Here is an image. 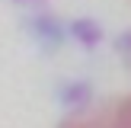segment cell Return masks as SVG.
<instances>
[{
    "mask_svg": "<svg viewBox=\"0 0 131 128\" xmlns=\"http://www.w3.org/2000/svg\"><path fill=\"white\" fill-rule=\"evenodd\" d=\"M67 32L70 38H74L77 45H83V48H96V45L102 42V26L96 23L93 16H77L67 23Z\"/></svg>",
    "mask_w": 131,
    "mask_h": 128,
    "instance_id": "4",
    "label": "cell"
},
{
    "mask_svg": "<svg viewBox=\"0 0 131 128\" xmlns=\"http://www.w3.org/2000/svg\"><path fill=\"white\" fill-rule=\"evenodd\" d=\"M29 32L38 38V42L51 45V48H54V45H61L64 35H70L67 26H64L58 16H51V13H38V16H32V19H29Z\"/></svg>",
    "mask_w": 131,
    "mask_h": 128,
    "instance_id": "3",
    "label": "cell"
},
{
    "mask_svg": "<svg viewBox=\"0 0 131 128\" xmlns=\"http://www.w3.org/2000/svg\"><path fill=\"white\" fill-rule=\"evenodd\" d=\"M115 48H118L122 55H128V58H131V32H122V35L115 38Z\"/></svg>",
    "mask_w": 131,
    "mask_h": 128,
    "instance_id": "5",
    "label": "cell"
},
{
    "mask_svg": "<svg viewBox=\"0 0 131 128\" xmlns=\"http://www.w3.org/2000/svg\"><path fill=\"white\" fill-rule=\"evenodd\" d=\"M58 128H131V96L109 99L80 115H64L58 122Z\"/></svg>",
    "mask_w": 131,
    "mask_h": 128,
    "instance_id": "1",
    "label": "cell"
},
{
    "mask_svg": "<svg viewBox=\"0 0 131 128\" xmlns=\"http://www.w3.org/2000/svg\"><path fill=\"white\" fill-rule=\"evenodd\" d=\"M93 83L90 80H67L61 87V106L70 109V115H80V112H90L93 109Z\"/></svg>",
    "mask_w": 131,
    "mask_h": 128,
    "instance_id": "2",
    "label": "cell"
},
{
    "mask_svg": "<svg viewBox=\"0 0 131 128\" xmlns=\"http://www.w3.org/2000/svg\"><path fill=\"white\" fill-rule=\"evenodd\" d=\"M13 3H23V6H38V3H45V0H13Z\"/></svg>",
    "mask_w": 131,
    "mask_h": 128,
    "instance_id": "6",
    "label": "cell"
}]
</instances>
